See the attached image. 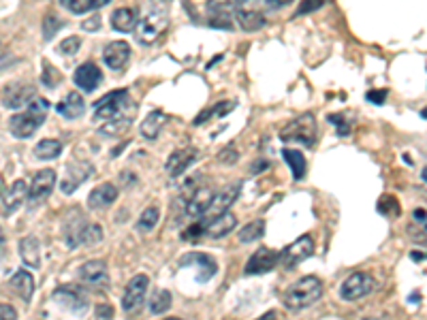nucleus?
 Masks as SVG:
<instances>
[{"instance_id":"f257e3e1","label":"nucleus","mask_w":427,"mask_h":320,"mask_svg":"<svg viewBox=\"0 0 427 320\" xmlns=\"http://www.w3.org/2000/svg\"><path fill=\"white\" fill-rule=\"evenodd\" d=\"M169 26V0H149L141 19H137L135 39L139 45H152Z\"/></svg>"},{"instance_id":"f03ea898","label":"nucleus","mask_w":427,"mask_h":320,"mask_svg":"<svg viewBox=\"0 0 427 320\" xmlns=\"http://www.w3.org/2000/svg\"><path fill=\"white\" fill-rule=\"evenodd\" d=\"M62 237L69 248L75 250V248H80V245L100 243V239H103V229H100V225H92L80 209H71V214L64 218Z\"/></svg>"},{"instance_id":"7ed1b4c3","label":"nucleus","mask_w":427,"mask_h":320,"mask_svg":"<svg viewBox=\"0 0 427 320\" xmlns=\"http://www.w3.org/2000/svg\"><path fill=\"white\" fill-rule=\"evenodd\" d=\"M47 111H49V101H47V98L35 96L33 101L28 103L26 111H24V113H15V115L9 120V131H11V135L17 137V139H28V137H33V135L39 131V126L45 122Z\"/></svg>"},{"instance_id":"20e7f679","label":"nucleus","mask_w":427,"mask_h":320,"mask_svg":"<svg viewBox=\"0 0 427 320\" xmlns=\"http://www.w3.org/2000/svg\"><path fill=\"white\" fill-rule=\"evenodd\" d=\"M322 297V282L314 276H306L293 286H289L282 294V303L291 312H301L316 303Z\"/></svg>"},{"instance_id":"39448f33","label":"nucleus","mask_w":427,"mask_h":320,"mask_svg":"<svg viewBox=\"0 0 427 320\" xmlns=\"http://www.w3.org/2000/svg\"><path fill=\"white\" fill-rule=\"evenodd\" d=\"M122 115H135V103L127 90H116L105 94L94 103V120H116Z\"/></svg>"},{"instance_id":"423d86ee","label":"nucleus","mask_w":427,"mask_h":320,"mask_svg":"<svg viewBox=\"0 0 427 320\" xmlns=\"http://www.w3.org/2000/svg\"><path fill=\"white\" fill-rule=\"evenodd\" d=\"M280 139L287 143H304L306 147H312L316 143V117L312 113L295 117L280 131Z\"/></svg>"},{"instance_id":"0eeeda50","label":"nucleus","mask_w":427,"mask_h":320,"mask_svg":"<svg viewBox=\"0 0 427 320\" xmlns=\"http://www.w3.org/2000/svg\"><path fill=\"white\" fill-rule=\"evenodd\" d=\"M233 15L237 17V21L242 23V28L246 32H255L265 26L261 0H237Z\"/></svg>"},{"instance_id":"6e6552de","label":"nucleus","mask_w":427,"mask_h":320,"mask_svg":"<svg viewBox=\"0 0 427 320\" xmlns=\"http://www.w3.org/2000/svg\"><path fill=\"white\" fill-rule=\"evenodd\" d=\"M237 0H208V26L233 30V9Z\"/></svg>"},{"instance_id":"1a4fd4ad","label":"nucleus","mask_w":427,"mask_h":320,"mask_svg":"<svg viewBox=\"0 0 427 320\" xmlns=\"http://www.w3.org/2000/svg\"><path fill=\"white\" fill-rule=\"evenodd\" d=\"M374 290V280L372 276L363 274V272H357L353 276H348L342 286H340V297L344 301H359L363 299L365 294H370Z\"/></svg>"},{"instance_id":"9d476101","label":"nucleus","mask_w":427,"mask_h":320,"mask_svg":"<svg viewBox=\"0 0 427 320\" xmlns=\"http://www.w3.org/2000/svg\"><path fill=\"white\" fill-rule=\"evenodd\" d=\"M147 288H149V278H147L145 274H137V276L129 282L127 290H124V297H122V308H124V312H127V314H135V312L143 305V301H145Z\"/></svg>"},{"instance_id":"9b49d317","label":"nucleus","mask_w":427,"mask_h":320,"mask_svg":"<svg viewBox=\"0 0 427 320\" xmlns=\"http://www.w3.org/2000/svg\"><path fill=\"white\" fill-rule=\"evenodd\" d=\"M94 173V164L88 160H75L66 167V173L60 182V190L64 194H73L90 176Z\"/></svg>"},{"instance_id":"f8f14e48","label":"nucleus","mask_w":427,"mask_h":320,"mask_svg":"<svg viewBox=\"0 0 427 320\" xmlns=\"http://www.w3.org/2000/svg\"><path fill=\"white\" fill-rule=\"evenodd\" d=\"M180 267H192L194 269V274H197V280L199 282H208L216 276L218 272V265L216 261L206 254V252H190V254H184L180 258Z\"/></svg>"},{"instance_id":"ddd939ff","label":"nucleus","mask_w":427,"mask_h":320,"mask_svg":"<svg viewBox=\"0 0 427 320\" xmlns=\"http://www.w3.org/2000/svg\"><path fill=\"white\" fill-rule=\"evenodd\" d=\"M54 301L60 303L62 308H66L71 314L75 316H84V312L88 310V297L75 286H60L56 292H54Z\"/></svg>"},{"instance_id":"4468645a","label":"nucleus","mask_w":427,"mask_h":320,"mask_svg":"<svg viewBox=\"0 0 427 320\" xmlns=\"http://www.w3.org/2000/svg\"><path fill=\"white\" fill-rule=\"evenodd\" d=\"M35 98V86L26 82H13L5 86L3 92V105L7 109H21L26 103Z\"/></svg>"},{"instance_id":"2eb2a0df","label":"nucleus","mask_w":427,"mask_h":320,"mask_svg":"<svg viewBox=\"0 0 427 320\" xmlns=\"http://www.w3.org/2000/svg\"><path fill=\"white\" fill-rule=\"evenodd\" d=\"M314 254V239L310 235H301L299 239H295L284 252H280V261L291 269L295 265H299L301 261H306Z\"/></svg>"},{"instance_id":"dca6fc26","label":"nucleus","mask_w":427,"mask_h":320,"mask_svg":"<svg viewBox=\"0 0 427 320\" xmlns=\"http://www.w3.org/2000/svg\"><path fill=\"white\" fill-rule=\"evenodd\" d=\"M280 263V252L271 250V248H259L250 261L246 263V276H259V274H267L271 269Z\"/></svg>"},{"instance_id":"f3484780","label":"nucleus","mask_w":427,"mask_h":320,"mask_svg":"<svg viewBox=\"0 0 427 320\" xmlns=\"http://www.w3.org/2000/svg\"><path fill=\"white\" fill-rule=\"evenodd\" d=\"M80 278L84 284H88L94 290H103L109 286V272L103 261H88L80 269Z\"/></svg>"},{"instance_id":"a211bd4d","label":"nucleus","mask_w":427,"mask_h":320,"mask_svg":"<svg viewBox=\"0 0 427 320\" xmlns=\"http://www.w3.org/2000/svg\"><path fill=\"white\" fill-rule=\"evenodd\" d=\"M54 186H56V171H54V169L37 171L35 178H33V184H30V188H28V199H30L33 203L47 199V196L52 194Z\"/></svg>"},{"instance_id":"6ab92c4d","label":"nucleus","mask_w":427,"mask_h":320,"mask_svg":"<svg viewBox=\"0 0 427 320\" xmlns=\"http://www.w3.org/2000/svg\"><path fill=\"white\" fill-rule=\"evenodd\" d=\"M237 227V218L231 211H222L218 216L206 218L203 220V235L212 237V239H220L224 235H229L233 229Z\"/></svg>"},{"instance_id":"aec40b11","label":"nucleus","mask_w":427,"mask_h":320,"mask_svg":"<svg viewBox=\"0 0 427 320\" xmlns=\"http://www.w3.org/2000/svg\"><path fill=\"white\" fill-rule=\"evenodd\" d=\"M129 58H131V47L127 41H111L103 49V62L111 70H122L129 64Z\"/></svg>"},{"instance_id":"412c9836","label":"nucleus","mask_w":427,"mask_h":320,"mask_svg":"<svg viewBox=\"0 0 427 320\" xmlns=\"http://www.w3.org/2000/svg\"><path fill=\"white\" fill-rule=\"evenodd\" d=\"M73 82L84 92H94L100 86V82H103V73H100V68L94 62H84L75 70Z\"/></svg>"},{"instance_id":"4be33fe9","label":"nucleus","mask_w":427,"mask_h":320,"mask_svg":"<svg viewBox=\"0 0 427 320\" xmlns=\"http://www.w3.org/2000/svg\"><path fill=\"white\" fill-rule=\"evenodd\" d=\"M197 158H199V152L194 150V147H182V150L173 152V154L169 156L165 169H167V173H169L171 178H180Z\"/></svg>"},{"instance_id":"5701e85b","label":"nucleus","mask_w":427,"mask_h":320,"mask_svg":"<svg viewBox=\"0 0 427 320\" xmlns=\"http://www.w3.org/2000/svg\"><path fill=\"white\" fill-rule=\"evenodd\" d=\"M239 190H242V184H239V182H235V184H231V186H224L220 192L214 194L212 205H210V209H208L206 214H210V218H212V216H218V214H222V211H229V207H231V205L235 203V199H237Z\"/></svg>"},{"instance_id":"b1692460","label":"nucleus","mask_w":427,"mask_h":320,"mask_svg":"<svg viewBox=\"0 0 427 320\" xmlns=\"http://www.w3.org/2000/svg\"><path fill=\"white\" fill-rule=\"evenodd\" d=\"M214 190L210 186H199L192 194L190 199L186 201V216H206V211L210 209L212 205V199H214Z\"/></svg>"},{"instance_id":"393cba45","label":"nucleus","mask_w":427,"mask_h":320,"mask_svg":"<svg viewBox=\"0 0 427 320\" xmlns=\"http://www.w3.org/2000/svg\"><path fill=\"white\" fill-rule=\"evenodd\" d=\"M118 199V188L113 184H100L96 186L90 196H88V207L98 211V209H107L116 203Z\"/></svg>"},{"instance_id":"a878e982","label":"nucleus","mask_w":427,"mask_h":320,"mask_svg":"<svg viewBox=\"0 0 427 320\" xmlns=\"http://www.w3.org/2000/svg\"><path fill=\"white\" fill-rule=\"evenodd\" d=\"M56 111L66 117V120H78L84 115L86 111V101H84V96L78 94V92H71L69 96H64L62 101L56 105Z\"/></svg>"},{"instance_id":"bb28decb","label":"nucleus","mask_w":427,"mask_h":320,"mask_svg":"<svg viewBox=\"0 0 427 320\" xmlns=\"http://www.w3.org/2000/svg\"><path fill=\"white\" fill-rule=\"evenodd\" d=\"M11 288L24 303H30L33 292H35V280L26 269H19V272L13 274V278H11Z\"/></svg>"},{"instance_id":"cd10ccee","label":"nucleus","mask_w":427,"mask_h":320,"mask_svg":"<svg viewBox=\"0 0 427 320\" xmlns=\"http://www.w3.org/2000/svg\"><path fill=\"white\" fill-rule=\"evenodd\" d=\"M26 194H28V186L24 180L13 182V186L3 194V205H5V214L11 216L24 201H26Z\"/></svg>"},{"instance_id":"c85d7f7f","label":"nucleus","mask_w":427,"mask_h":320,"mask_svg":"<svg viewBox=\"0 0 427 320\" xmlns=\"http://www.w3.org/2000/svg\"><path fill=\"white\" fill-rule=\"evenodd\" d=\"M19 254H21V261L28 267L33 269L41 267V243L35 235H28L19 241Z\"/></svg>"},{"instance_id":"c756f323","label":"nucleus","mask_w":427,"mask_h":320,"mask_svg":"<svg viewBox=\"0 0 427 320\" xmlns=\"http://www.w3.org/2000/svg\"><path fill=\"white\" fill-rule=\"evenodd\" d=\"M137 26V9L122 7L111 13V28L118 32H133Z\"/></svg>"},{"instance_id":"7c9ffc66","label":"nucleus","mask_w":427,"mask_h":320,"mask_svg":"<svg viewBox=\"0 0 427 320\" xmlns=\"http://www.w3.org/2000/svg\"><path fill=\"white\" fill-rule=\"evenodd\" d=\"M167 122V115L161 111V109H154V111H149L143 120V124H141V135L149 141H154L161 131H163V124Z\"/></svg>"},{"instance_id":"2f4dec72","label":"nucleus","mask_w":427,"mask_h":320,"mask_svg":"<svg viewBox=\"0 0 427 320\" xmlns=\"http://www.w3.org/2000/svg\"><path fill=\"white\" fill-rule=\"evenodd\" d=\"M109 3L111 0H60V7H64L66 11H71L75 15H84L88 11H96Z\"/></svg>"},{"instance_id":"473e14b6","label":"nucleus","mask_w":427,"mask_h":320,"mask_svg":"<svg viewBox=\"0 0 427 320\" xmlns=\"http://www.w3.org/2000/svg\"><path fill=\"white\" fill-rule=\"evenodd\" d=\"M62 154V143L56 139H43L35 145V156L41 160H52Z\"/></svg>"},{"instance_id":"72a5a7b5","label":"nucleus","mask_w":427,"mask_h":320,"mask_svg":"<svg viewBox=\"0 0 427 320\" xmlns=\"http://www.w3.org/2000/svg\"><path fill=\"white\" fill-rule=\"evenodd\" d=\"M282 156L287 158V162H289V167L293 171V180H297V182L304 180V176H306V158H304V154H301L299 150H284Z\"/></svg>"},{"instance_id":"f704fd0d","label":"nucleus","mask_w":427,"mask_h":320,"mask_svg":"<svg viewBox=\"0 0 427 320\" xmlns=\"http://www.w3.org/2000/svg\"><path fill=\"white\" fill-rule=\"evenodd\" d=\"M265 233V220H255V223L246 225L244 229H239L237 237L242 243H253V241H259Z\"/></svg>"},{"instance_id":"c9c22d12","label":"nucleus","mask_w":427,"mask_h":320,"mask_svg":"<svg viewBox=\"0 0 427 320\" xmlns=\"http://www.w3.org/2000/svg\"><path fill=\"white\" fill-rule=\"evenodd\" d=\"M133 122V115H122V117H116V120H107L103 126H100V133L107 135V137H116L120 133H124Z\"/></svg>"},{"instance_id":"e433bc0d","label":"nucleus","mask_w":427,"mask_h":320,"mask_svg":"<svg viewBox=\"0 0 427 320\" xmlns=\"http://www.w3.org/2000/svg\"><path fill=\"white\" fill-rule=\"evenodd\" d=\"M233 107H235V103H231V101H222V103H218V105L206 109L199 117H194V126H197V124H203V122L210 120V117H222V115H227V113L233 111Z\"/></svg>"},{"instance_id":"4c0bfd02","label":"nucleus","mask_w":427,"mask_h":320,"mask_svg":"<svg viewBox=\"0 0 427 320\" xmlns=\"http://www.w3.org/2000/svg\"><path fill=\"white\" fill-rule=\"evenodd\" d=\"M171 308V292L169 290H156L149 297V312L152 314H165Z\"/></svg>"},{"instance_id":"58836bf2","label":"nucleus","mask_w":427,"mask_h":320,"mask_svg":"<svg viewBox=\"0 0 427 320\" xmlns=\"http://www.w3.org/2000/svg\"><path fill=\"white\" fill-rule=\"evenodd\" d=\"M158 218H161V214H158V209H156V207H147V209L141 214V218H139V223H137V231H139V233H149V231H152V229L156 227Z\"/></svg>"},{"instance_id":"ea45409f","label":"nucleus","mask_w":427,"mask_h":320,"mask_svg":"<svg viewBox=\"0 0 427 320\" xmlns=\"http://www.w3.org/2000/svg\"><path fill=\"white\" fill-rule=\"evenodd\" d=\"M62 26H64L62 19H58L54 13H49V15L43 19V39H45V41H52Z\"/></svg>"},{"instance_id":"a19ab883","label":"nucleus","mask_w":427,"mask_h":320,"mask_svg":"<svg viewBox=\"0 0 427 320\" xmlns=\"http://www.w3.org/2000/svg\"><path fill=\"white\" fill-rule=\"evenodd\" d=\"M80 47H82V39L80 37H69L60 43L58 47V52L64 54V56H73V54H78L80 52Z\"/></svg>"},{"instance_id":"79ce46f5","label":"nucleus","mask_w":427,"mask_h":320,"mask_svg":"<svg viewBox=\"0 0 427 320\" xmlns=\"http://www.w3.org/2000/svg\"><path fill=\"white\" fill-rule=\"evenodd\" d=\"M43 82L49 86V88H54L58 82H62V75H60V73L52 66V64H43Z\"/></svg>"},{"instance_id":"37998d69","label":"nucleus","mask_w":427,"mask_h":320,"mask_svg":"<svg viewBox=\"0 0 427 320\" xmlns=\"http://www.w3.org/2000/svg\"><path fill=\"white\" fill-rule=\"evenodd\" d=\"M329 122L338 129V135L344 137V135L350 133V122L346 120V115H342V113H334V115H329Z\"/></svg>"},{"instance_id":"c03bdc74","label":"nucleus","mask_w":427,"mask_h":320,"mask_svg":"<svg viewBox=\"0 0 427 320\" xmlns=\"http://www.w3.org/2000/svg\"><path fill=\"white\" fill-rule=\"evenodd\" d=\"M322 3H325V0H304V3H301V7L297 9L295 17H297V15H306V13H312V11H316V9H320Z\"/></svg>"},{"instance_id":"a18cd8bd","label":"nucleus","mask_w":427,"mask_h":320,"mask_svg":"<svg viewBox=\"0 0 427 320\" xmlns=\"http://www.w3.org/2000/svg\"><path fill=\"white\" fill-rule=\"evenodd\" d=\"M237 158H239V154H237V150H233V147H224V150L218 154V160L222 164H235Z\"/></svg>"},{"instance_id":"49530a36","label":"nucleus","mask_w":427,"mask_h":320,"mask_svg":"<svg viewBox=\"0 0 427 320\" xmlns=\"http://www.w3.org/2000/svg\"><path fill=\"white\" fill-rule=\"evenodd\" d=\"M201 235H203V220H201V223H197V225H190V227L182 233L184 239H197V237H201Z\"/></svg>"},{"instance_id":"de8ad7c7","label":"nucleus","mask_w":427,"mask_h":320,"mask_svg":"<svg viewBox=\"0 0 427 320\" xmlns=\"http://www.w3.org/2000/svg\"><path fill=\"white\" fill-rule=\"evenodd\" d=\"M365 98L374 105H383L387 101V90H372V92H367Z\"/></svg>"},{"instance_id":"09e8293b","label":"nucleus","mask_w":427,"mask_h":320,"mask_svg":"<svg viewBox=\"0 0 427 320\" xmlns=\"http://www.w3.org/2000/svg\"><path fill=\"white\" fill-rule=\"evenodd\" d=\"M0 320H17V312L9 303H0Z\"/></svg>"},{"instance_id":"8fccbe9b","label":"nucleus","mask_w":427,"mask_h":320,"mask_svg":"<svg viewBox=\"0 0 427 320\" xmlns=\"http://www.w3.org/2000/svg\"><path fill=\"white\" fill-rule=\"evenodd\" d=\"M82 28L88 30V32L98 30V28H100V17H90V19H86V21L82 23Z\"/></svg>"},{"instance_id":"3c124183","label":"nucleus","mask_w":427,"mask_h":320,"mask_svg":"<svg viewBox=\"0 0 427 320\" xmlns=\"http://www.w3.org/2000/svg\"><path fill=\"white\" fill-rule=\"evenodd\" d=\"M96 312H98V316L103 318V320H111L113 318V308L111 305H98Z\"/></svg>"},{"instance_id":"603ef678","label":"nucleus","mask_w":427,"mask_h":320,"mask_svg":"<svg viewBox=\"0 0 427 320\" xmlns=\"http://www.w3.org/2000/svg\"><path fill=\"white\" fill-rule=\"evenodd\" d=\"M265 3H267L271 9H280V7H284V5L293 3V0H265Z\"/></svg>"},{"instance_id":"864d4df0","label":"nucleus","mask_w":427,"mask_h":320,"mask_svg":"<svg viewBox=\"0 0 427 320\" xmlns=\"http://www.w3.org/2000/svg\"><path fill=\"white\" fill-rule=\"evenodd\" d=\"M415 220L421 223V227H425V209H415Z\"/></svg>"},{"instance_id":"5fc2aeb1","label":"nucleus","mask_w":427,"mask_h":320,"mask_svg":"<svg viewBox=\"0 0 427 320\" xmlns=\"http://www.w3.org/2000/svg\"><path fill=\"white\" fill-rule=\"evenodd\" d=\"M257 320H278V316H275V312H267V314H263V316L257 318Z\"/></svg>"},{"instance_id":"6e6d98bb","label":"nucleus","mask_w":427,"mask_h":320,"mask_svg":"<svg viewBox=\"0 0 427 320\" xmlns=\"http://www.w3.org/2000/svg\"><path fill=\"white\" fill-rule=\"evenodd\" d=\"M410 256H412L415 261H423V258H425V254H423V252H412Z\"/></svg>"},{"instance_id":"4d7b16f0","label":"nucleus","mask_w":427,"mask_h":320,"mask_svg":"<svg viewBox=\"0 0 427 320\" xmlns=\"http://www.w3.org/2000/svg\"><path fill=\"white\" fill-rule=\"evenodd\" d=\"M3 243H5V233H3V229H0V248H3Z\"/></svg>"},{"instance_id":"13d9d810","label":"nucleus","mask_w":427,"mask_h":320,"mask_svg":"<svg viewBox=\"0 0 427 320\" xmlns=\"http://www.w3.org/2000/svg\"><path fill=\"white\" fill-rule=\"evenodd\" d=\"M365 320H391V318H385V316H376V318H365Z\"/></svg>"},{"instance_id":"bf43d9fd","label":"nucleus","mask_w":427,"mask_h":320,"mask_svg":"<svg viewBox=\"0 0 427 320\" xmlns=\"http://www.w3.org/2000/svg\"><path fill=\"white\" fill-rule=\"evenodd\" d=\"M165 320H180V318H165Z\"/></svg>"}]
</instances>
